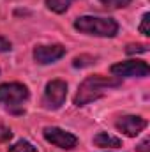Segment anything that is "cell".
I'll use <instances>...</instances> for the list:
<instances>
[{"label":"cell","mask_w":150,"mask_h":152,"mask_svg":"<svg viewBox=\"0 0 150 152\" xmlns=\"http://www.w3.org/2000/svg\"><path fill=\"white\" fill-rule=\"evenodd\" d=\"M28 99V88L23 83H2L0 85V104L18 106Z\"/></svg>","instance_id":"3"},{"label":"cell","mask_w":150,"mask_h":152,"mask_svg":"<svg viewBox=\"0 0 150 152\" xmlns=\"http://www.w3.org/2000/svg\"><path fill=\"white\" fill-rule=\"evenodd\" d=\"M150 67L147 62L143 60H127V62H118L111 66V75L118 76V78H145L149 76Z\"/></svg>","instance_id":"5"},{"label":"cell","mask_w":150,"mask_h":152,"mask_svg":"<svg viewBox=\"0 0 150 152\" xmlns=\"http://www.w3.org/2000/svg\"><path fill=\"white\" fill-rule=\"evenodd\" d=\"M44 138L50 143H53L55 147L66 149V151H71L78 145V138L74 134L69 131H64L60 127H44Z\"/></svg>","instance_id":"6"},{"label":"cell","mask_w":150,"mask_h":152,"mask_svg":"<svg viewBox=\"0 0 150 152\" xmlns=\"http://www.w3.org/2000/svg\"><path fill=\"white\" fill-rule=\"evenodd\" d=\"M67 97V83L64 80H53L44 90V106L48 110H58Z\"/></svg>","instance_id":"4"},{"label":"cell","mask_w":150,"mask_h":152,"mask_svg":"<svg viewBox=\"0 0 150 152\" xmlns=\"http://www.w3.org/2000/svg\"><path fill=\"white\" fill-rule=\"evenodd\" d=\"M149 50V46L147 44H129L127 48H125V51L131 55V53H145Z\"/></svg>","instance_id":"14"},{"label":"cell","mask_w":150,"mask_h":152,"mask_svg":"<svg viewBox=\"0 0 150 152\" xmlns=\"http://www.w3.org/2000/svg\"><path fill=\"white\" fill-rule=\"evenodd\" d=\"M71 2H74V0H46V5H48L50 11L60 14V12H66L69 9Z\"/></svg>","instance_id":"10"},{"label":"cell","mask_w":150,"mask_h":152,"mask_svg":"<svg viewBox=\"0 0 150 152\" xmlns=\"http://www.w3.org/2000/svg\"><path fill=\"white\" fill-rule=\"evenodd\" d=\"M138 151H140V152H149V140L141 142V145L138 147Z\"/></svg>","instance_id":"17"},{"label":"cell","mask_w":150,"mask_h":152,"mask_svg":"<svg viewBox=\"0 0 150 152\" xmlns=\"http://www.w3.org/2000/svg\"><path fill=\"white\" fill-rule=\"evenodd\" d=\"M145 127H147V120L138 117V115H125L117 122V129L122 131L124 134L131 136V138L138 136Z\"/></svg>","instance_id":"8"},{"label":"cell","mask_w":150,"mask_h":152,"mask_svg":"<svg viewBox=\"0 0 150 152\" xmlns=\"http://www.w3.org/2000/svg\"><path fill=\"white\" fill-rule=\"evenodd\" d=\"M106 7H111V9H120V7H125L131 4V0H101Z\"/></svg>","instance_id":"12"},{"label":"cell","mask_w":150,"mask_h":152,"mask_svg":"<svg viewBox=\"0 0 150 152\" xmlns=\"http://www.w3.org/2000/svg\"><path fill=\"white\" fill-rule=\"evenodd\" d=\"M149 21H150V14L149 12H145L143 14V18H141V23H140V32L143 34V36H150V28H149Z\"/></svg>","instance_id":"13"},{"label":"cell","mask_w":150,"mask_h":152,"mask_svg":"<svg viewBox=\"0 0 150 152\" xmlns=\"http://www.w3.org/2000/svg\"><path fill=\"white\" fill-rule=\"evenodd\" d=\"M0 51H11V41L0 36Z\"/></svg>","instance_id":"16"},{"label":"cell","mask_w":150,"mask_h":152,"mask_svg":"<svg viewBox=\"0 0 150 152\" xmlns=\"http://www.w3.org/2000/svg\"><path fill=\"white\" fill-rule=\"evenodd\" d=\"M66 55V48L62 44H41L34 48V58L37 64H53Z\"/></svg>","instance_id":"7"},{"label":"cell","mask_w":150,"mask_h":152,"mask_svg":"<svg viewBox=\"0 0 150 152\" xmlns=\"http://www.w3.org/2000/svg\"><path fill=\"white\" fill-rule=\"evenodd\" d=\"M74 28L97 37H113L118 32V23L111 18H99V16H81L74 21Z\"/></svg>","instance_id":"2"},{"label":"cell","mask_w":150,"mask_h":152,"mask_svg":"<svg viewBox=\"0 0 150 152\" xmlns=\"http://www.w3.org/2000/svg\"><path fill=\"white\" fill-rule=\"evenodd\" d=\"M118 85H120V80L113 78V76H101V75L88 76L87 80H83V83L79 85V88L76 92L74 104L76 106H85V104L103 97L108 88L118 87Z\"/></svg>","instance_id":"1"},{"label":"cell","mask_w":150,"mask_h":152,"mask_svg":"<svg viewBox=\"0 0 150 152\" xmlns=\"http://www.w3.org/2000/svg\"><path fill=\"white\" fill-rule=\"evenodd\" d=\"M9 152H37V149L27 140H20V142H16L14 145L9 147Z\"/></svg>","instance_id":"11"},{"label":"cell","mask_w":150,"mask_h":152,"mask_svg":"<svg viewBox=\"0 0 150 152\" xmlns=\"http://www.w3.org/2000/svg\"><path fill=\"white\" fill-rule=\"evenodd\" d=\"M11 136H12L11 129L5 127L4 124H0V142H7V140H11Z\"/></svg>","instance_id":"15"},{"label":"cell","mask_w":150,"mask_h":152,"mask_svg":"<svg viewBox=\"0 0 150 152\" xmlns=\"http://www.w3.org/2000/svg\"><path fill=\"white\" fill-rule=\"evenodd\" d=\"M94 143L97 145V147H120L122 145V142L118 140V138H115L111 134H108V133H99L95 138H94Z\"/></svg>","instance_id":"9"}]
</instances>
